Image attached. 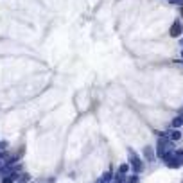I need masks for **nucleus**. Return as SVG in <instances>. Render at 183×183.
Returning <instances> with one entry per match:
<instances>
[{"label":"nucleus","instance_id":"1","mask_svg":"<svg viewBox=\"0 0 183 183\" xmlns=\"http://www.w3.org/2000/svg\"><path fill=\"white\" fill-rule=\"evenodd\" d=\"M128 154H129V167L133 169V172H135V174L142 172V171H144V164H142L140 156L136 154L133 149H129V151H128Z\"/></svg>","mask_w":183,"mask_h":183},{"label":"nucleus","instance_id":"2","mask_svg":"<svg viewBox=\"0 0 183 183\" xmlns=\"http://www.w3.org/2000/svg\"><path fill=\"white\" fill-rule=\"evenodd\" d=\"M167 167H169V169H179V167H183V156H179V154L174 151V156L167 162Z\"/></svg>","mask_w":183,"mask_h":183},{"label":"nucleus","instance_id":"3","mask_svg":"<svg viewBox=\"0 0 183 183\" xmlns=\"http://www.w3.org/2000/svg\"><path fill=\"white\" fill-rule=\"evenodd\" d=\"M169 34L172 36V38H178V36H181L183 34V24L179 20H176L174 24L171 25V31H169Z\"/></svg>","mask_w":183,"mask_h":183},{"label":"nucleus","instance_id":"4","mask_svg":"<svg viewBox=\"0 0 183 183\" xmlns=\"http://www.w3.org/2000/svg\"><path fill=\"white\" fill-rule=\"evenodd\" d=\"M144 158L147 160L149 164H151V162H154V160H156V154H154L153 147H149V146H146V147H144Z\"/></svg>","mask_w":183,"mask_h":183},{"label":"nucleus","instance_id":"5","mask_svg":"<svg viewBox=\"0 0 183 183\" xmlns=\"http://www.w3.org/2000/svg\"><path fill=\"white\" fill-rule=\"evenodd\" d=\"M167 135H169V140H172V142H176V140L181 138V131L179 129H171Z\"/></svg>","mask_w":183,"mask_h":183},{"label":"nucleus","instance_id":"6","mask_svg":"<svg viewBox=\"0 0 183 183\" xmlns=\"http://www.w3.org/2000/svg\"><path fill=\"white\" fill-rule=\"evenodd\" d=\"M171 126H172V129H179V126H183V119H181V115L174 117L172 122H171Z\"/></svg>","mask_w":183,"mask_h":183},{"label":"nucleus","instance_id":"7","mask_svg":"<svg viewBox=\"0 0 183 183\" xmlns=\"http://www.w3.org/2000/svg\"><path fill=\"white\" fill-rule=\"evenodd\" d=\"M113 179H115L117 183H126V179H128V178H126V174H124V172H119V171H117V174L113 176Z\"/></svg>","mask_w":183,"mask_h":183},{"label":"nucleus","instance_id":"8","mask_svg":"<svg viewBox=\"0 0 183 183\" xmlns=\"http://www.w3.org/2000/svg\"><path fill=\"white\" fill-rule=\"evenodd\" d=\"M110 179H113V174H111V171H106V172L102 174L101 181H102V183H110Z\"/></svg>","mask_w":183,"mask_h":183},{"label":"nucleus","instance_id":"9","mask_svg":"<svg viewBox=\"0 0 183 183\" xmlns=\"http://www.w3.org/2000/svg\"><path fill=\"white\" fill-rule=\"evenodd\" d=\"M16 181H20V183H27V181H31V176L27 174V172H24V174H18V179Z\"/></svg>","mask_w":183,"mask_h":183},{"label":"nucleus","instance_id":"10","mask_svg":"<svg viewBox=\"0 0 183 183\" xmlns=\"http://www.w3.org/2000/svg\"><path fill=\"white\" fill-rule=\"evenodd\" d=\"M128 181H129V183H138V174H135V172H133V174L128 178Z\"/></svg>","mask_w":183,"mask_h":183},{"label":"nucleus","instance_id":"11","mask_svg":"<svg viewBox=\"0 0 183 183\" xmlns=\"http://www.w3.org/2000/svg\"><path fill=\"white\" fill-rule=\"evenodd\" d=\"M128 171H129V164H122V165L119 167V172H124V174H126Z\"/></svg>","mask_w":183,"mask_h":183},{"label":"nucleus","instance_id":"12","mask_svg":"<svg viewBox=\"0 0 183 183\" xmlns=\"http://www.w3.org/2000/svg\"><path fill=\"white\" fill-rule=\"evenodd\" d=\"M7 147H9V144H7L6 140H2V142H0V151H7Z\"/></svg>","mask_w":183,"mask_h":183},{"label":"nucleus","instance_id":"13","mask_svg":"<svg viewBox=\"0 0 183 183\" xmlns=\"http://www.w3.org/2000/svg\"><path fill=\"white\" fill-rule=\"evenodd\" d=\"M171 4H174V6H183V0H169Z\"/></svg>","mask_w":183,"mask_h":183},{"label":"nucleus","instance_id":"14","mask_svg":"<svg viewBox=\"0 0 183 183\" xmlns=\"http://www.w3.org/2000/svg\"><path fill=\"white\" fill-rule=\"evenodd\" d=\"M2 167H4V162H2V160H0V171H2Z\"/></svg>","mask_w":183,"mask_h":183},{"label":"nucleus","instance_id":"15","mask_svg":"<svg viewBox=\"0 0 183 183\" xmlns=\"http://www.w3.org/2000/svg\"><path fill=\"white\" fill-rule=\"evenodd\" d=\"M4 158V151H0V160H2Z\"/></svg>","mask_w":183,"mask_h":183},{"label":"nucleus","instance_id":"16","mask_svg":"<svg viewBox=\"0 0 183 183\" xmlns=\"http://www.w3.org/2000/svg\"><path fill=\"white\" fill-rule=\"evenodd\" d=\"M179 43H181V45H183V38H181V40H179Z\"/></svg>","mask_w":183,"mask_h":183},{"label":"nucleus","instance_id":"17","mask_svg":"<svg viewBox=\"0 0 183 183\" xmlns=\"http://www.w3.org/2000/svg\"><path fill=\"white\" fill-rule=\"evenodd\" d=\"M181 14H183V7H181Z\"/></svg>","mask_w":183,"mask_h":183},{"label":"nucleus","instance_id":"18","mask_svg":"<svg viewBox=\"0 0 183 183\" xmlns=\"http://www.w3.org/2000/svg\"><path fill=\"white\" fill-rule=\"evenodd\" d=\"M181 58H183V52H181Z\"/></svg>","mask_w":183,"mask_h":183},{"label":"nucleus","instance_id":"19","mask_svg":"<svg viewBox=\"0 0 183 183\" xmlns=\"http://www.w3.org/2000/svg\"><path fill=\"white\" fill-rule=\"evenodd\" d=\"M181 63H183V61H181Z\"/></svg>","mask_w":183,"mask_h":183}]
</instances>
